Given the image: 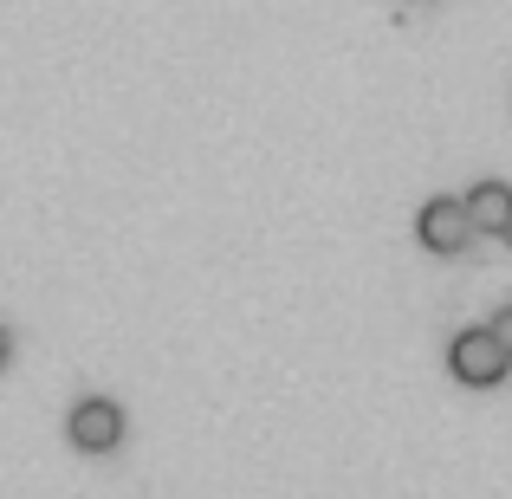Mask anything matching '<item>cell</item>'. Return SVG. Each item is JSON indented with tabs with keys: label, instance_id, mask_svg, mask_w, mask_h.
Returning <instances> with one entry per match:
<instances>
[{
	"label": "cell",
	"instance_id": "cell-6",
	"mask_svg": "<svg viewBox=\"0 0 512 499\" xmlns=\"http://www.w3.org/2000/svg\"><path fill=\"white\" fill-rule=\"evenodd\" d=\"M13 357V344H7V331H0V363H7Z\"/></svg>",
	"mask_w": 512,
	"mask_h": 499
},
{
	"label": "cell",
	"instance_id": "cell-4",
	"mask_svg": "<svg viewBox=\"0 0 512 499\" xmlns=\"http://www.w3.org/2000/svg\"><path fill=\"white\" fill-rule=\"evenodd\" d=\"M467 221H474V234H506V221H512L506 182H480L474 195H467Z\"/></svg>",
	"mask_w": 512,
	"mask_h": 499
},
{
	"label": "cell",
	"instance_id": "cell-2",
	"mask_svg": "<svg viewBox=\"0 0 512 499\" xmlns=\"http://www.w3.org/2000/svg\"><path fill=\"white\" fill-rule=\"evenodd\" d=\"M415 227H422V247H428V253H461L467 240H474V221H467V201H448V195H441V201H428V208H422V221H415Z\"/></svg>",
	"mask_w": 512,
	"mask_h": 499
},
{
	"label": "cell",
	"instance_id": "cell-1",
	"mask_svg": "<svg viewBox=\"0 0 512 499\" xmlns=\"http://www.w3.org/2000/svg\"><path fill=\"white\" fill-rule=\"evenodd\" d=\"M506 350H500V337L487 331H461L454 337V350H448V370L461 376V383H474V389H493V383H506Z\"/></svg>",
	"mask_w": 512,
	"mask_h": 499
},
{
	"label": "cell",
	"instance_id": "cell-3",
	"mask_svg": "<svg viewBox=\"0 0 512 499\" xmlns=\"http://www.w3.org/2000/svg\"><path fill=\"white\" fill-rule=\"evenodd\" d=\"M65 435H72L85 454H111L117 441H124V415H117V402H78L72 422H65Z\"/></svg>",
	"mask_w": 512,
	"mask_h": 499
},
{
	"label": "cell",
	"instance_id": "cell-5",
	"mask_svg": "<svg viewBox=\"0 0 512 499\" xmlns=\"http://www.w3.org/2000/svg\"><path fill=\"white\" fill-rule=\"evenodd\" d=\"M493 337H500V350H506V357H512V305H506L500 318H493Z\"/></svg>",
	"mask_w": 512,
	"mask_h": 499
},
{
	"label": "cell",
	"instance_id": "cell-7",
	"mask_svg": "<svg viewBox=\"0 0 512 499\" xmlns=\"http://www.w3.org/2000/svg\"><path fill=\"white\" fill-rule=\"evenodd\" d=\"M506 240H512V221H506Z\"/></svg>",
	"mask_w": 512,
	"mask_h": 499
}]
</instances>
